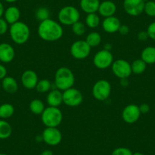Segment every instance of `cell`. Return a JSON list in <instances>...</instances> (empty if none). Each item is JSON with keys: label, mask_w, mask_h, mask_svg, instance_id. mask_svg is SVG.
Wrapping results in <instances>:
<instances>
[{"label": "cell", "mask_w": 155, "mask_h": 155, "mask_svg": "<svg viewBox=\"0 0 155 155\" xmlns=\"http://www.w3.org/2000/svg\"><path fill=\"white\" fill-rule=\"evenodd\" d=\"M50 12L49 8L46 7H39L35 12V16L37 19L40 21H44L47 19L50 18Z\"/></svg>", "instance_id": "f546056e"}, {"label": "cell", "mask_w": 155, "mask_h": 155, "mask_svg": "<svg viewBox=\"0 0 155 155\" xmlns=\"http://www.w3.org/2000/svg\"><path fill=\"white\" fill-rule=\"evenodd\" d=\"M15 52L11 44L8 43L0 44V61L3 63H9L14 59Z\"/></svg>", "instance_id": "9a60e30c"}, {"label": "cell", "mask_w": 155, "mask_h": 155, "mask_svg": "<svg viewBox=\"0 0 155 155\" xmlns=\"http://www.w3.org/2000/svg\"><path fill=\"white\" fill-rule=\"evenodd\" d=\"M1 86H2V89L8 94L16 93L18 89V84L17 81L11 76H6L5 78H4L2 80Z\"/></svg>", "instance_id": "44dd1931"}, {"label": "cell", "mask_w": 155, "mask_h": 155, "mask_svg": "<svg viewBox=\"0 0 155 155\" xmlns=\"http://www.w3.org/2000/svg\"><path fill=\"white\" fill-rule=\"evenodd\" d=\"M9 34L13 42L21 45L29 40L31 31L27 24L19 21L11 25L9 28Z\"/></svg>", "instance_id": "3957f363"}, {"label": "cell", "mask_w": 155, "mask_h": 155, "mask_svg": "<svg viewBox=\"0 0 155 155\" xmlns=\"http://www.w3.org/2000/svg\"><path fill=\"white\" fill-rule=\"evenodd\" d=\"M41 155H53V152L50 150H45L41 153Z\"/></svg>", "instance_id": "ab89813d"}, {"label": "cell", "mask_w": 155, "mask_h": 155, "mask_svg": "<svg viewBox=\"0 0 155 155\" xmlns=\"http://www.w3.org/2000/svg\"><path fill=\"white\" fill-rule=\"evenodd\" d=\"M85 23L88 28H95L99 26L101 23V18L96 13H91V14H87L85 18Z\"/></svg>", "instance_id": "83f0119b"}, {"label": "cell", "mask_w": 155, "mask_h": 155, "mask_svg": "<svg viewBox=\"0 0 155 155\" xmlns=\"http://www.w3.org/2000/svg\"><path fill=\"white\" fill-rule=\"evenodd\" d=\"M37 34L44 41L54 42L62 37L63 28L59 22L48 18L40 23L37 28Z\"/></svg>", "instance_id": "6da1fadb"}, {"label": "cell", "mask_w": 155, "mask_h": 155, "mask_svg": "<svg viewBox=\"0 0 155 155\" xmlns=\"http://www.w3.org/2000/svg\"><path fill=\"white\" fill-rule=\"evenodd\" d=\"M42 138L48 145L56 146L62 141V135L57 127H46L42 133Z\"/></svg>", "instance_id": "8fae6325"}, {"label": "cell", "mask_w": 155, "mask_h": 155, "mask_svg": "<svg viewBox=\"0 0 155 155\" xmlns=\"http://www.w3.org/2000/svg\"><path fill=\"white\" fill-rule=\"evenodd\" d=\"M101 2L100 0H81L80 7L84 12L87 14L96 13L98 11Z\"/></svg>", "instance_id": "ffe728a7"}, {"label": "cell", "mask_w": 155, "mask_h": 155, "mask_svg": "<svg viewBox=\"0 0 155 155\" xmlns=\"http://www.w3.org/2000/svg\"><path fill=\"white\" fill-rule=\"evenodd\" d=\"M94 65L99 69H106L112 65L113 56L110 50H101L94 55L93 59Z\"/></svg>", "instance_id": "9c48e42d"}, {"label": "cell", "mask_w": 155, "mask_h": 155, "mask_svg": "<svg viewBox=\"0 0 155 155\" xmlns=\"http://www.w3.org/2000/svg\"><path fill=\"white\" fill-rule=\"evenodd\" d=\"M111 155H133L132 150L127 147H120L114 149L112 152Z\"/></svg>", "instance_id": "d6a6232c"}, {"label": "cell", "mask_w": 155, "mask_h": 155, "mask_svg": "<svg viewBox=\"0 0 155 155\" xmlns=\"http://www.w3.org/2000/svg\"><path fill=\"white\" fill-rule=\"evenodd\" d=\"M31 113L35 115H41L45 110V105L44 102L40 99H34L31 101L29 105Z\"/></svg>", "instance_id": "cb8c5ba5"}, {"label": "cell", "mask_w": 155, "mask_h": 155, "mask_svg": "<svg viewBox=\"0 0 155 155\" xmlns=\"http://www.w3.org/2000/svg\"><path fill=\"white\" fill-rule=\"evenodd\" d=\"M0 155H8L6 153H0Z\"/></svg>", "instance_id": "ee69618b"}, {"label": "cell", "mask_w": 155, "mask_h": 155, "mask_svg": "<svg viewBox=\"0 0 155 155\" xmlns=\"http://www.w3.org/2000/svg\"><path fill=\"white\" fill-rule=\"evenodd\" d=\"M132 73L135 74H141L144 72L147 68V64L141 59H135L131 64Z\"/></svg>", "instance_id": "4316f807"}, {"label": "cell", "mask_w": 155, "mask_h": 155, "mask_svg": "<svg viewBox=\"0 0 155 155\" xmlns=\"http://www.w3.org/2000/svg\"><path fill=\"white\" fill-rule=\"evenodd\" d=\"M7 76V68L3 65L0 64V80H2Z\"/></svg>", "instance_id": "74e56055"}, {"label": "cell", "mask_w": 155, "mask_h": 155, "mask_svg": "<svg viewBox=\"0 0 155 155\" xmlns=\"http://www.w3.org/2000/svg\"><path fill=\"white\" fill-rule=\"evenodd\" d=\"M120 26H121V21L118 18L115 17L114 15L105 18L102 23L103 29L109 34L118 32Z\"/></svg>", "instance_id": "2e32d148"}, {"label": "cell", "mask_w": 155, "mask_h": 155, "mask_svg": "<svg viewBox=\"0 0 155 155\" xmlns=\"http://www.w3.org/2000/svg\"><path fill=\"white\" fill-rule=\"evenodd\" d=\"M91 47L85 41H77L73 43L70 48V53L76 59H84L90 55Z\"/></svg>", "instance_id": "ba28073f"}, {"label": "cell", "mask_w": 155, "mask_h": 155, "mask_svg": "<svg viewBox=\"0 0 155 155\" xmlns=\"http://www.w3.org/2000/svg\"><path fill=\"white\" fill-rule=\"evenodd\" d=\"M12 133V128L9 123L4 120H0V139H6Z\"/></svg>", "instance_id": "d4e9b609"}, {"label": "cell", "mask_w": 155, "mask_h": 155, "mask_svg": "<svg viewBox=\"0 0 155 155\" xmlns=\"http://www.w3.org/2000/svg\"><path fill=\"white\" fill-rule=\"evenodd\" d=\"M74 75L71 70L67 67H60L55 74V85L59 90L64 91L73 87L74 84Z\"/></svg>", "instance_id": "7a4b0ae2"}, {"label": "cell", "mask_w": 155, "mask_h": 155, "mask_svg": "<svg viewBox=\"0 0 155 155\" xmlns=\"http://www.w3.org/2000/svg\"><path fill=\"white\" fill-rule=\"evenodd\" d=\"M141 59L146 64L155 63V47H147L142 50L141 54Z\"/></svg>", "instance_id": "7402d4cb"}, {"label": "cell", "mask_w": 155, "mask_h": 155, "mask_svg": "<svg viewBox=\"0 0 155 155\" xmlns=\"http://www.w3.org/2000/svg\"><path fill=\"white\" fill-rule=\"evenodd\" d=\"M5 1L7 2H9V3H13V2H17L18 0H5Z\"/></svg>", "instance_id": "b9f144b4"}, {"label": "cell", "mask_w": 155, "mask_h": 155, "mask_svg": "<svg viewBox=\"0 0 155 155\" xmlns=\"http://www.w3.org/2000/svg\"><path fill=\"white\" fill-rule=\"evenodd\" d=\"M118 32L120 33L121 35H126V34H128L129 33V26H127V25H122L120 26V29H119Z\"/></svg>", "instance_id": "d590c367"}, {"label": "cell", "mask_w": 155, "mask_h": 155, "mask_svg": "<svg viewBox=\"0 0 155 155\" xmlns=\"http://www.w3.org/2000/svg\"><path fill=\"white\" fill-rule=\"evenodd\" d=\"M101 40H102V37H101V34L98 32L94 31V32H91L90 34H87L85 41L92 48V47H96L100 45V44L101 43Z\"/></svg>", "instance_id": "484cf974"}, {"label": "cell", "mask_w": 155, "mask_h": 155, "mask_svg": "<svg viewBox=\"0 0 155 155\" xmlns=\"http://www.w3.org/2000/svg\"><path fill=\"white\" fill-rule=\"evenodd\" d=\"M144 12L147 15L150 17H155V2L152 0H149L145 2L144 4Z\"/></svg>", "instance_id": "1f68e13d"}, {"label": "cell", "mask_w": 155, "mask_h": 155, "mask_svg": "<svg viewBox=\"0 0 155 155\" xmlns=\"http://www.w3.org/2000/svg\"><path fill=\"white\" fill-rule=\"evenodd\" d=\"M111 68L113 74L120 79L128 78L132 73L131 64L123 59L113 61Z\"/></svg>", "instance_id": "52a82bcc"}, {"label": "cell", "mask_w": 155, "mask_h": 155, "mask_svg": "<svg viewBox=\"0 0 155 155\" xmlns=\"http://www.w3.org/2000/svg\"><path fill=\"white\" fill-rule=\"evenodd\" d=\"M139 110L141 113L142 114H145V113H148L150 110V107L147 104H142L141 105L139 106Z\"/></svg>", "instance_id": "8d00e7d4"}, {"label": "cell", "mask_w": 155, "mask_h": 155, "mask_svg": "<svg viewBox=\"0 0 155 155\" xmlns=\"http://www.w3.org/2000/svg\"><path fill=\"white\" fill-rule=\"evenodd\" d=\"M8 24L7 23L5 18H0V35H3L8 31Z\"/></svg>", "instance_id": "836d02e7"}, {"label": "cell", "mask_w": 155, "mask_h": 155, "mask_svg": "<svg viewBox=\"0 0 155 155\" xmlns=\"http://www.w3.org/2000/svg\"><path fill=\"white\" fill-rule=\"evenodd\" d=\"M47 101L50 107H59L63 103L62 91L57 88L50 91L47 97Z\"/></svg>", "instance_id": "ac0fdd59"}, {"label": "cell", "mask_w": 155, "mask_h": 155, "mask_svg": "<svg viewBox=\"0 0 155 155\" xmlns=\"http://www.w3.org/2000/svg\"><path fill=\"white\" fill-rule=\"evenodd\" d=\"M141 114L138 106L136 104H129L123 109L122 117L125 123L132 124L139 120Z\"/></svg>", "instance_id": "4fadbf2b"}, {"label": "cell", "mask_w": 155, "mask_h": 155, "mask_svg": "<svg viewBox=\"0 0 155 155\" xmlns=\"http://www.w3.org/2000/svg\"><path fill=\"white\" fill-rule=\"evenodd\" d=\"M4 18L8 25H13L19 21L21 17V12L16 6H10L4 12Z\"/></svg>", "instance_id": "d6986e66"}, {"label": "cell", "mask_w": 155, "mask_h": 155, "mask_svg": "<svg viewBox=\"0 0 155 155\" xmlns=\"http://www.w3.org/2000/svg\"><path fill=\"white\" fill-rule=\"evenodd\" d=\"M148 34H147V31H141L138 34V39L141 41H146L148 38Z\"/></svg>", "instance_id": "f35d334b"}, {"label": "cell", "mask_w": 155, "mask_h": 155, "mask_svg": "<svg viewBox=\"0 0 155 155\" xmlns=\"http://www.w3.org/2000/svg\"><path fill=\"white\" fill-rule=\"evenodd\" d=\"M116 5L113 1L110 0H105L104 2H101L99 8H98V12L100 15L104 17V18L110 16H113L116 12Z\"/></svg>", "instance_id": "e0dca14e"}, {"label": "cell", "mask_w": 155, "mask_h": 155, "mask_svg": "<svg viewBox=\"0 0 155 155\" xmlns=\"http://www.w3.org/2000/svg\"><path fill=\"white\" fill-rule=\"evenodd\" d=\"M63 103L71 107L79 106L83 102V95L79 90L71 87L62 92Z\"/></svg>", "instance_id": "30bf717a"}, {"label": "cell", "mask_w": 155, "mask_h": 155, "mask_svg": "<svg viewBox=\"0 0 155 155\" xmlns=\"http://www.w3.org/2000/svg\"><path fill=\"white\" fill-rule=\"evenodd\" d=\"M38 76L34 70H26L22 74L21 78V81L25 88L28 90H32L35 88L38 82Z\"/></svg>", "instance_id": "5bb4252c"}, {"label": "cell", "mask_w": 155, "mask_h": 155, "mask_svg": "<svg viewBox=\"0 0 155 155\" xmlns=\"http://www.w3.org/2000/svg\"><path fill=\"white\" fill-rule=\"evenodd\" d=\"M144 0H124L123 8L130 16H138L144 12Z\"/></svg>", "instance_id": "7c38bea8"}, {"label": "cell", "mask_w": 155, "mask_h": 155, "mask_svg": "<svg viewBox=\"0 0 155 155\" xmlns=\"http://www.w3.org/2000/svg\"><path fill=\"white\" fill-rule=\"evenodd\" d=\"M52 83L48 79H42L41 81H38L37 86H36V90L39 93H47L51 91Z\"/></svg>", "instance_id": "f1b7e54d"}, {"label": "cell", "mask_w": 155, "mask_h": 155, "mask_svg": "<svg viewBox=\"0 0 155 155\" xmlns=\"http://www.w3.org/2000/svg\"><path fill=\"white\" fill-rule=\"evenodd\" d=\"M0 87H1V83H0Z\"/></svg>", "instance_id": "f6af8a7d"}, {"label": "cell", "mask_w": 155, "mask_h": 155, "mask_svg": "<svg viewBox=\"0 0 155 155\" xmlns=\"http://www.w3.org/2000/svg\"><path fill=\"white\" fill-rule=\"evenodd\" d=\"M71 30H72V32L75 35L82 36L85 33L86 27L83 22L78 21L76 23H74V25H71Z\"/></svg>", "instance_id": "4dcf8cb0"}, {"label": "cell", "mask_w": 155, "mask_h": 155, "mask_svg": "<svg viewBox=\"0 0 155 155\" xmlns=\"http://www.w3.org/2000/svg\"><path fill=\"white\" fill-rule=\"evenodd\" d=\"M15 113V107L12 104H5L0 105V119L6 120L13 116Z\"/></svg>", "instance_id": "603a6c76"}, {"label": "cell", "mask_w": 155, "mask_h": 155, "mask_svg": "<svg viewBox=\"0 0 155 155\" xmlns=\"http://www.w3.org/2000/svg\"><path fill=\"white\" fill-rule=\"evenodd\" d=\"M62 111L58 107L49 106L41 114V120L46 127H58L62 123Z\"/></svg>", "instance_id": "277c9868"}, {"label": "cell", "mask_w": 155, "mask_h": 155, "mask_svg": "<svg viewBox=\"0 0 155 155\" xmlns=\"http://www.w3.org/2000/svg\"><path fill=\"white\" fill-rule=\"evenodd\" d=\"M111 90L110 83L107 80L101 79L94 84L92 87V95L97 101H104L109 98Z\"/></svg>", "instance_id": "8992f818"}, {"label": "cell", "mask_w": 155, "mask_h": 155, "mask_svg": "<svg viewBox=\"0 0 155 155\" xmlns=\"http://www.w3.org/2000/svg\"><path fill=\"white\" fill-rule=\"evenodd\" d=\"M147 33L148 34V37L150 39L155 41V21L152 22L151 24L148 25L147 29Z\"/></svg>", "instance_id": "e575fe53"}, {"label": "cell", "mask_w": 155, "mask_h": 155, "mask_svg": "<svg viewBox=\"0 0 155 155\" xmlns=\"http://www.w3.org/2000/svg\"><path fill=\"white\" fill-rule=\"evenodd\" d=\"M133 155H144V153H141V152H135V153H133Z\"/></svg>", "instance_id": "7bdbcfd3"}, {"label": "cell", "mask_w": 155, "mask_h": 155, "mask_svg": "<svg viewBox=\"0 0 155 155\" xmlns=\"http://www.w3.org/2000/svg\"><path fill=\"white\" fill-rule=\"evenodd\" d=\"M4 12H5V9H4V6L2 5V3L0 2V18H2V15H4Z\"/></svg>", "instance_id": "60d3db41"}, {"label": "cell", "mask_w": 155, "mask_h": 155, "mask_svg": "<svg viewBox=\"0 0 155 155\" xmlns=\"http://www.w3.org/2000/svg\"><path fill=\"white\" fill-rule=\"evenodd\" d=\"M59 23L66 26H71L80 19V12L72 5H66L60 9L58 14Z\"/></svg>", "instance_id": "5b68a950"}]
</instances>
